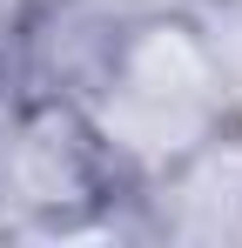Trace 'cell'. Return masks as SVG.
<instances>
[{"label": "cell", "mask_w": 242, "mask_h": 248, "mask_svg": "<svg viewBox=\"0 0 242 248\" xmlns=\"http://www.w3.org/2000/svg\"><path fill=\"white\" fill-rule=\"evenodd\" d=\"M74 101L101 121L128 181L141 188L161 161H175L202 127L229 114V81H222V54L195 14L148 7L108 27Z\"/></svg>", "instance_id": "6da1fadb"}, {"label": "cell", "mask_w": 242, "mask_h": 248, "mask_svg": "<svg viewBox=\"0 0 242 248\" xmlns=\"http://www.w3.org/2000/svg\"><path fill=\"white\" fill-rule=\"evenodd\" d=\"M135 202L101 121L68 87L20 81L0 101V221L27 235H81Z\"/></svg>", "instance_id": "7a4b0ae2"}, {"label": "cell", "mask_w": 242, "mask_h": 248, "mask_svg": "<svg viewBox=\"0 0 242 248\" xmlns=\"http://www.w3.org/2000/svg\"><path fill=\"white\" fill-rule=\"evenodd\" d=\"M135 208H148V228L175 242H242V114L229 108L215 127L161 161L141 188Z\"/></svg>", "instance_id": "3957f363"}, {"label": "cell", "mask_w": 242, "mask_h": 248, "mask_svg": "<svg viewBox=\"0 0 242 248\" xmlns=\"http://www.w3.org/2000/svg\"><path fill=\"white\" fill-rule=\"evenodd\" d=\"M208 14H242V0H202Z\"/></svg>", "instance_id": "277c9868"}]
</instances>
